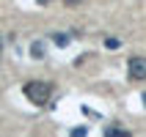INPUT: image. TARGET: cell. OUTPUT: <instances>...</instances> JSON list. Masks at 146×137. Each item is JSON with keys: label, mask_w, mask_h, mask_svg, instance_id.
<instances>
[{"label": "cell", "mask_w": 146, "mask_h": 137, "mask_svg": "<svg viewBox=\"0 0 146 137\" xmlns=\"http://www.w3.org/2000/svg\"><path fill=\"white\" fill-rule=\"evenodd\" d=\"M25 96H28V102H33V104H47L50 102V93H52V88H50L47 82H41V80H31V82H25Z\"/></svg>", "instance_id": "6da1fadb"}, {"label": "cell", "mask_w": 146, "mask_h": 137, "mask_svg": "<svg viewBox=\"0 0 146 137\" xmlns=\"http://www.w3.org/2000/svg\"><path fill=\"white\" fill-rule=\"evenodd\" d=\"M130 77L132 80H146V58L143 55H135V58H130Z\"/></svg>", "instance_id": "7a4b0ae2"}, {"label": "cell", "mask_w": 146, "mask_h": 137, "mask_svg": "<svg viewBox=\"0 0 146 137\" xmlns=\"http://www.w3.org/2000/svg\"><path fill=\"white\" fill-rule=\"evenodd\" d=\"M105 137H130V132L121 129V126H108V129H105Z\"/></svg>", "instance_id": "3957f363"}, {"label": "cell", "mask_w": 146, "mask_h": 137, "mask_svg": "<svg viewBox=\"0 0 146 137\" xmlns=\"http://www.w3.org/2000/svg\"><path fill=\"white\" fill-rule=\"evenodd\" d=\"M31 52H33V58H44V44H41V41H33Z\"/></svg>", "instance_id": "277c9868"}, {"label": "cell", "mask_w": 146, "mask_h": 137, "mask_svg": "<svg viewBox=\"0 0 146 137\" xmlns=\"http://www.w3.org/2000/svg\"><path fill=\"white\" fill-rule=\"evenodd\" d=\"M52 41H55L58 47H66V44H69V36H64V33H55V36H52Z\"/></svg>", "instance_id": "5b68a950"}, {"label": "cell", "mask_w": 146, "mask_h": 137, "mask_svg": "<svg viewBox=\"0 0 146 137\" xmlns=\"http://www.w3.org/2000/svg\"><path fill=\"white\" fill-rule=\"evenodd\" d=\"M105 47H108V49H119V39H108Z\"/></svg>", "instance_id": "8992f818"}, {"label": "cell", "mask_w": 146, "mask_h": 137, "mask_svg": "<svg viewBox=\"0 0 146 137\" xmlns=\"http://www.w3.org/2000/svg\"><path fill=\"white\" fill-rule=\"evenodd\" d=\"M86 134H88V132L83 129V126H77V129H72V137H86Z\"/></svg>", "instance_id": "52a82bcc"}, {"label": "cell", "mask_w": 146, "mask_h": 137, "mask_svg": "<svg viewBox=\"0 0 146 137\" xmlns=\"http://www.w3.org/2000/svg\"><path fill=\"white\" fill-rule=\"evenodd\" d=\"M0 60H3V44H0Z\"/></svg>", "instance_id": "ba28073f"}, {"label": "cell", "mask_w": 146, "mask_h": 137, "mask_svg": "<svg viewBox=\"0 0 146 137\" xmlns=\"http://www.w3.org/2000/svg\"><path fill=\"white\" fill-rule=\"evenodd\" d=\"M143 104H146V93H143Z\"/></svg>", "instance_id": "9c48e42d"}]
</instances>
